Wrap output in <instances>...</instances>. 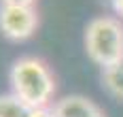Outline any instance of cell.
<instances>
[{"mask_svg": "<svg viewBox=\"0 0 123 117\" xmlns=\"http://www.w3.org/2000/svg\"><path fill=\"white\" fill-rule=\"evenodd\" d=\"M30 117H57L53 111V104L51 106H40V109H32V115Z\"/></svg>", "mask_w": 123, "mask_h": 117, "instance_id": "cell-7", "label": "cell"}, {"mask_svg": "<svg viewBox=\"0 0 123 117\" xmlns=\"http://www.w3.org/2000/svg\"><path fill=\"white\" fill-rule=\"evenodd\" d=\"M32 109L21 102L15 94H2L0 96V117H30Z\"/></svg>", "mask_w": 123, "mask_h": 117, "instance_id": "cell-6", "label": "cell"}, {"mask_svg": "<svg viewBox=\"0 0 123 117\" xmlns=\"http://www.w3.org/2000/svg\"><path fill=\"white\" fill-rule=\"evenodd\" d=\"M2 4H15V6H34L36 0H0Z\"/></svg>", "mask_w": 123, "mask_h": 117, "instance_id": "cell-8", "label": "cell"}, {"mask_svg": "<svg viewBox=\"0 0 123 117\" xmlns=\"http://www.w3.org/2000/svg\"><path fill=\"white\" fill-rule=\"evenodd\" d=\"M85 51L102 68L123 60V21L112 15L93 17L85 26Z\"/></svg>", "mask_w": 123, "mask_h": 117, "instance_id": "cell-2", "label": "cell"}, {"mask_svg": "<svg viewBox=\"0 0 123 117\" xmlns=\"http://www.w3.org/2000/svg\"><path fill=\"white\" fill-rule=\"evenodd\" d=\"M9 83L11 94H15L30 109L51 106L55 94V79L47 62H43L40 58L24 55L15 60L9 70Z\"/></svg>", "mask_w": 123, "mask_h": 117, "instance_id": "cell-1", "label": "cell"}, {"mask_svg": "<svg viewBox=\"0 0 123 117\" xmlns=\"http://www.w3.org/2000/svg\"><path fill=\"white\" fill-rule=\"evenodd\" d=\"M112 6V11L119 15V19H123V0H108Z\"/></svg>", "mask_w": 123, "mask_h": 117, "instance_id": "cell-9", "label": "cell"}, {"mask_svg": "<svg viewBox=\"0 0 123 117\" xmlns=\"http://www.w3.org/2000/svg\"><path fill=\"white\" fill-rule=\"evenodd\" d=\"M53 111L57 117H106V113L93 100L79 94L64 96L57 102H53Z\"/></svg>", "mask_w": 123, "mask_h": 117, "instance_id": "cell-4", "label": "cell"}, {"mask_svg": "<svg viewBox=\"0 0 123 117\" xmlns=\"http://www.w3.org/2000/svg\"><path fill=\"white\" fill-rule=\"evenodd\" d=\"M102 85L112 98L123 100V60L108 68H102Z\"/></svg>", "mask_w": 123, "mask_h": 117, "instance_id": "cell-5", "label": "cell"}, {"mask_svg": "<svg viewBox=\"0 0 123 117\" xmlns=\"http://www.w3.org/2000/svg\"><path fill=\"white\" fill-rule=\"evenodd\" d=\"M38 28V13L34 6L0 4V32L9 40H25Z\"/></svg>", "mask_w": 123, "mask_h": 117, "instance_id": "cell-3", "label": "cell"}]
</instances>
